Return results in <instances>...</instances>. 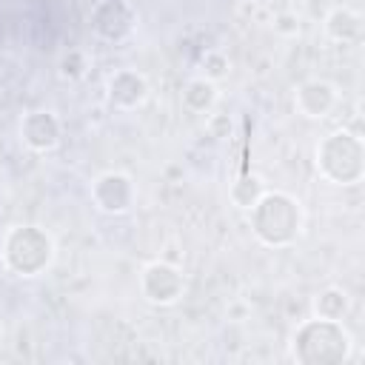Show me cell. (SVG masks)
I'll return each instance as SVG.
<instances>
[{
    "mask_svg": "<svg viewBox=\"0 0 365 365\" xmlns=\"http://www.w3.org/2000/svg\"><path fill=\"white\" fill-rule=\"evenodd\" d=\"M108 94H111V103L123 108L125 103V94H131V106H140L148 94V86H145V77L137 74V71H120V77L114 74L111 83H108Z\"/></svg>",
    "mask_w": 365,
    "mask_h": 365,
    "instance_id": "obj_4",
    "label": "cell"
},
{
    "mask_svg": "<svg viewBox=\"0 0 365 365\" xmlns=\"http://www.w3.org/2000/svg\"><path fill=\"white\" fill-rule=\"evenodd\" d=\"M348 305H351V299H348V294H345L342 288H325V291L317 294V299H314L317 317H319V319H331V322H339V319L348 314Z\"/></svg>",
    "mask_w": 365,
    "mask_h": 365,
    "instance_id": "obj_5",
    "label": "cell"
},
{
    "mask_svg": "<svg viewBox=\"0 0 365 365\" xmlns=\"http://www.w3.org/2000/svg\"><path fill=\"white\" fill-rule=\"evenodd\" d=\"M336 103V91L331 83L322 80H311L297 91V108L305 117H325Z\"/></svg>",
    "mask_w": 365,
    "mask_h": 365,
    "instance_id": "obj_2",
    "label": "cell"
},
{
    "mask_svg": "<svg viewBox=\"0 0 365 365\" xmlns=\"http://www.w3.org/2000/svg\"><path fill=\"white\" fill-rule=\"evenodd\" d=\"M3 197H6V194H3V188H0V205H3Z\"/></svg>",
    "mask_w": 365,
    "mask_h": 365,
    "instance_id": "obj_9",
    "label": "cell"
},
{
    "mask_svg": "<svg viewBox=\"0 0 365 365\" xmlns=\"http://www.w3.org/2000/svg\"><path fill=\"white\" fill-rule=\"evenodd\" d=\"M202 68H205V77H208V80H217V77L228 74V60H225L222 54L211 51V54H205V60H202Z\"/></svg>",
    "mask_w": 365,
    "mask_h": 365,
    "instance_id": "obj_8",
    "label": "cell"
},
{
    "mask_svg": "<svg viewBox=\"0 0 365 365\" xmlns=\"http://www.w3.org/2000/svg\"><path fill=\"white\" fill-rule=\"evenodd\" d=\"M325 31L336 43H356L362 37V17L354 9H334L325 17Z\"/></svg>",
    "mask_w": 365,
    "mask_h": 365,
    "instance_id": "obj_3",
    "label": "cell"
},
{
    "mask_svg": "<svg viewBox=\"0 0 365 365\" xmlns=\"http://www.w3.org/2000/svg\"><path fill=\"white\" fill-rule=\"evenodd\" d=\"M214 100H217L214 80H208V77L188 80V86H185V91H182V103H185V108H191V111H205Z\"/></svg>",
    "mask_w": 365,
    "mask_h": 365,
    "instance_id": "obj_6",
    "label": "cell"
},
{
    "mask_svg": "<svg viewBox=\"0 0 365 365\" xmlns=\"http://www.w3.org/2000/svg\"><path fill=\"white\" fill-rule=\"evenodd\" d=\"M86 68H88L86 54L77 51V48H68V51L60 57V74H63L66 80H80V77L86 74Z\"/></svg>",
    "mask_w": 365,
    "mask_h": 365,
    "instance_id": "obj_7",
    "label": "cell"
},
{
    "mask_svg": "<svg viewBox=\"0 0 365 365\" xmlns=\"http://www.w3.org/2000/svg\"><path fill=\"white\" fill-rule=\"evenodd\" d=\"M20 134L26 140V145H31L34 151H48L60 140V125L48 111H31V114H26Z\"/></svg>",
    "mask_w": 365,
    "mask_h": 365,
    "instance_id": "obj_1",
    "label": "cell"
}]
</instances>
